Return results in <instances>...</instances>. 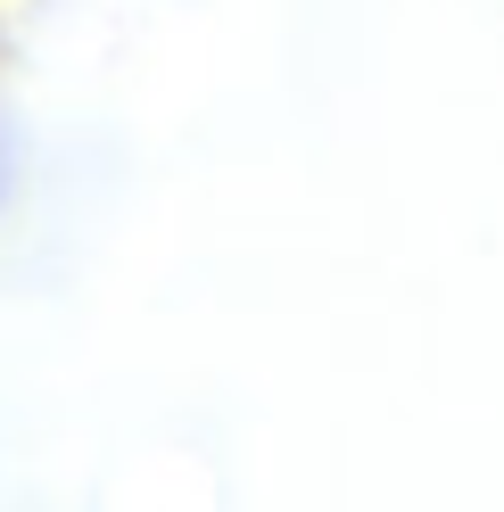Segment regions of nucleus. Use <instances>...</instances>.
<instances>
[]
</instances>
